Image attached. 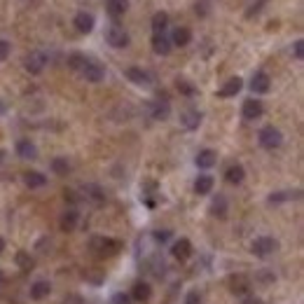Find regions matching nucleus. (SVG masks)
Returning <instances> with one entry per match:
<instances>
[{"label":"nucleus","mask_w":304,"mask_h":304,"mask_svg":"<svg viewBox=\"0 0 304 304\" xmlns=\"http://www.w3.org/2000/svg\"><path fill=\"white\" fill-rule=\"evenodd\" d=\"M257 140H260V145L264 147V150H274V147H279L281 143H283V134H281V129H276V127H264V129H260Z\"/></svg>","instance_id":"1"},{"label":"nucleus","mask_w":304,"mask_h":304,"mask_svg":"<svg viewBox=\"0 0 304 304\" xmlns=\"http://www.w3.org/2000/svg\"><path fill=\"white\" fill-rule=\"evenodd\" d=\"M279 248V241L274 237H260L253 241V255L257 257H269L274 255V250Z\"/></svg>","instance_id":"2"},{"label":"nucleus","mask_w":304,"mask_h":304,"mask_svg":"<svg viewBox=\"0 0 304 304\" xmlns=\"http://www.w3.org/2000/svg\"><path fill=\"white\" fill-rule=\"evenodd\" d=\"M105 40H108L110 47L122 49L129 45V33L124 28H120V26H110V28L105 30Z\"/></svg>","instance_id":"3"},{"label":"nucleus","mask_w":304,"mask_h":304,"mask_svg":"<svg viewBox=\"0 0 304 304\" xmlns=\"http://www.w3.org/2000/svg\"><path fill=\"white\" fill-rule=\"evenodd\" d=\"M24 66H26V70H28V73H33V75L43 73L45 66H47V54H45V52H30V54L26 56Z\"/></svg>","instance_id":"4"},{"label":"nucleus","mask_w":304,"mask_h":304,"mask_svg":"<svg viewBox=\"0 0 304 304\" xmlns=\"http://www.w3.org/2000/svg\"><path fill=\"white\" fill-rule=\"evenodd\" d=\"M262 101H257V98H248V101H243V108H241V115L243 120H257V117L262 115Z\"/></svg>","instance_id":"5"},{"label":"nucleus","mask_w":304,"mask_h":304,"mask_svg":"<svg viewBox=\"0 0 304 304\" xmlns=\"http://www.w3.org/2000/svg\"><path fill=\"white\" fill-rule=\"evenodd\" d=\"M230 288L234 295H239V297H246L250 292V281L246 279V276H241V274H237V276H232L230 279Z\"/></svg>","instance_id":"6"},{"label":"nucleus","mask_w":304,"mask_h":304,"mask_svg":"<svg viewBox=\"0 0 304 304\" xmlns=\"http://www.w3.org/2000/svg\"><path fill=\"white\" fill-rule=\"evenodd\" d=\"M241 87H243V80H241V78H232V80H227L225 85L218 89V96H220V98L237 96L239 91H241Z\"/></svg>","instance_id":"7"},{"label":"nucleus","mask_w":304,"mask_h":304,"mask_svg":"<svg viewBox=\"0 0 304 304\" xmlns=\"http://www.w3.org/2000/svg\"><path fill=\"white\" fill-rule=\"evenodd\" d=\"M127 78L131 80L134 85H138V87H147L152 82L150 73H147V70H143V68H136V66L127 68Z\"/></svg>","instance_id":"8"},{"label":"nucleus","mask_w":304,"mask_h":304,"mask_svg":"<svg viewBox=\"0 0 304 304\" xmlns=\"http://www.w3.org/2000/svg\"><path fill=\"white\" fill-rule=\"evenodd\" d=\"M269 87H272V78H269L267 73H255L253 75V80H250V89L255 91V94H267Z\"/></svg>","instance_id":"9"},{"label":"nucleus","mask_w":304,"mask_h":304,"mask_svg":"<svg viewBox=\"0 0 304 304\" xmlns=\"http://www.w3.org/2000/svg\"><path fill=\"white\" fill-rule=\"evenodd\" d=\"M82 75H85L87 82H101V80L105 78V70L98 63H91V61H87L85 68H82Z\"/></svg>","instance_id":"10"},{"label":"nucleus","mask_w":304,"mask_h":304,"mask_svg":"<svg viewBox=\"0 0 304 304\" xmlns=\"http://www.w3.org/2000/svg\"><path fill=\"white\" fill-rule=\"evenodd\" d=\"M73 26L80 33H91V30H94V17H91L89 12H80V14H75Z\"/></svg>","instance_id":"11"},{"label":"nucleus","mask_w":304,"mask_h":304,"mask_svg":"<svg viewBox=\"0 0 304 304\" xmlns=\"http://www.w3.org/2000/svg\"><path fill=\"white\" fill-rule=\"evenodd\" d=\"M147 110H150L152 120H166L171 112V105L166 103V101H152V103L147 105Z\"/></svg>","instance_id":"12"},{"label":"nucleus","mask_w":304,"mask_h":304,"mask_svg":"<svg viewBox=\"0 0 304 304\" xmlns=\"http://www.w3.org/2000/svg\"><path fill=\"white\" fill-rule=\"evenodd\" d=\"M171 255L176 257V260H187L192 255V243L187 239H180V241L173 243V248H171Z\"/></svg>","instance_id":"13"},{"label":"nucleus","mask_w":304,"mask_h":304,"mask_svg":"<svg viewBox=\"0 0 304 304\" xmlns=\"http://www.w3.org/2000/svg\"><path fill=\"white\" fill-rule=\"evenodd\" d=\"M152 295L150 290V283H145V281H136L134 288H131V297L138 299V302H147Z\"/></svg>","instance_id":"14"},{"label":"nucleus","mask_w":304,"mask_h":304,"mask_svg":"<svg viewBox=\"0 0 304 304\" xmlns=\"http://www.w3.org/2000/svg\"><path fill=\"white\" fill-rule=\"evenodd\" d=\"M17 155L21 159H35L37 157V147L30 143V140H26V138H21L17 143Z\"/></svg>","instance_id":"15"},{"label":"nucleus","mask_w":304,"mask_h":304,"mask_svg":"<svg viewBox=\"0 0 304 304\" xmlns=\"http://www.w3.org/2000/svg\"><path fill=\"white\" fill-rule=\"evenodd\" d=\"M215 162H218V155H215V150H201L199 155H197V159H195V164L199 166V169H211Z\"/></svg>","instance_id":"16"},{"label":"nucleus","mask_w":304,"mask_h":304,"mask_svg":"<svg viewBox=\"0 0 304 304\" xmlns=\"http://www.w3.org/2000/svg\"><path fill=\"white\" fill-rule=\"evenodd\" d=\"M180 124L185 129H197L201 124V112L199 110H185L180 115Z\"/></svg>","instance_id":"17"},{"label":"nucleus","mask_w":304,"mask_h":304,"mask_svg":"<svg viewBox=\"0 0 304 304\" xmlns=\"http://www.w3.org/2000/svg\"><path fill=\"white\" fill-rule=\"evenodd\" d=\"M169 26V14L166 12H155L152 14V35H162Z\"/></svg>","instance_id":"18"},{"label":"nucleus","mask_w":304,"mask_h":304,"mask_svg":"<svg viewBox=\"0 0 304 304\" xmlns=\"http://www.w3.org/2000/svg\"><path fill=\"white\" fill-rule=\"evenodd\" d=\"M152 49H155V54L166 56L171 52V40L164 33H162V35H152Z\"/></svg>","instance_id":"19"},{"label":"nucleus","mask_w":304,"mask_h":304,"mask_svg":"<svg viewBox=\"0 0 304 304\" xmlns=\"http://www.w3.org/2000/svg\"><path fill=\"white\" fill-rule=\"evenodd\" d=\"M243 178H246V171H243L241 164H232L230 169L225 171V180L232 182V185H239V182H243Z\"/></svg>","instance_id":"20"},{"label":"nucleus","mask_w":304,"mask_h":304,"mask_svg":"<svg viewBox=\"0 0 304 304\" xmlns=\"http://www.w3.org/2000/svg\"><path fill=\"white\" fill-rule=\"evenodd\" d=\"M49 292H52L49 281H35V283L30 286V297L33 299H43V297H47Z\"/></svg>","instance_id":"21"},{"label":"nucleus","mask_w":304,"mask_h":304,"mask_svg":"<svg viewBox=\"0 0 304 304\" xmlns=\"http://www.w3.org/2000/svg\"><path fill=\"white\" fill-rule=\"evenodd\" d=\"M189 40H192V33H189V28H185V26H180V28L173 30V37H171V45H178V47H185V45H189Z\"/></svg>","instance_id":"22"},{"label":"nucleus","mask_w":304,"mask_h":304,"mask_svg":"<svg viewBox=\"0 0 304 304\" xmlns=\"http://www.w3.org/2000/svg\"><path fill=\"white\" fill-rule=\"evenodd\" d=\"M24 180L30 189H35V187H43L45 182H47V178H45L40 171H28V173H24Z\"/></svg>","instance_id":"23"},{"label":"nucleus","mask_w":304,"mask_h":304,"mask_svg":"<svg viewBox=\"0 0 304 304\" xmlns=\"http://www.w3.org/2000/svg\"><path fill=\"white\" fill-rule=\"evenodd\" d=\"M129 10V0H108V12L112 17H122Z\"/></svg>","instance_id":"24"},{"label":"nucleus","mask_w":304,"mask_h":304,"mask_svg":"<svg viewBox=\"0 0 304 304\" xmlns=\"http://www.w3.org/2000/svg\"><path fill=\"white\" fill-rule=\"evenodd\" d=\"M213 189V178L211 176H199L195 182V192L197 195H208Z\"/></svg>","instance_id":"25"},{"label":"nucleus","mask_w":304,"mask_h":304,"mask_svg":"<svg viewBox=\"0 0 304 304\" xmlns=\"http://www.w3.org/2000/svg\"><path fill=\"white\" fill-rule=\"evenodd\" d=\"M75 225H78V213L75 211H68L61 215V230L63 232H73Z\"/></svg>","instance_id":"26"},{"label":"nucleus","mask_w":304,"mask_h":304,"mask_svg":"<svg viewBox=\"0 0 304 304\" xmlns=\"http://www.w3.org/2000/svg\"><path fill=\"white\" fill-rule=\"evenodd\" d=\"M211 213H213V215H218V218H225V215H227V201H225V197H215V199H213Z\"/></svg>","instance_id":"27"},{"label":"nucleus","mask_w":304,"mask_h":304,"mask_svg":"<svg viewBox=\"0 0 304 304\" xmlns=\"http://www.w3.org/2000/svg\"><path fill=\"white\" fill-rule=\"evenodd\" d=\"M52 171H54L56 176H68V171H70V164H68V159H63V157L52 159Z\"/></svg>","instance_id":"28"},{"label":"nucleus","mask_w":304,"mask_h":304,"mask_svg":"<svg viewBox=\"0 0 304 304\" xmlns=\"http://www.w3.org/2000/svg\"><path fill=\"white\" fill-rule=\"evenodd\" d=\"M14 260H17V264L24 269V272H30V269L35 267V260H33L28 253H17V257H14Z\"/></svg>","instance_id":"29"},{"label":"nucleus","mask_w":304,"mask_h":304,"mask_svg":"<svg viewBox=\"0 0 304 304\" xmlns=\"http://www.w3.org/2000/svg\"><path fill=\"white\" fill-rule=\"evenodd\" d=\"M299 192H276V195L269 197L272 204H281V201H288V199H297Z\"/></svg>","instance_id":"30"},{"label":"nucleus","mask_w":304,"mask_h":304,"mask_svg":"<svg viewBox=\"0 0 304 304\" xmlns=\"http://www.w3.org/2000/svg\"><path fill=\"white\" fill-rule=\"evenodd\" d=\"M85 63H87V59L82 54H70V56H68V66L75 68V70H82Z\"/></svg>","instance_id":"31"},{"label":"nucleus","mask_w":304,"mask_h":304,"mask_svg":"<svg viewBox=\"0 0 304 304\" xmlns=\"http://www.w3.org/2000/svg\"><path fill=\"white\" fill-rule=\"evenodd\" d=\"M10 56V43L7 40H0V61H5Z\"/></svg>","instance_id":"32"},{"label":"nucleus","mask_w":304,"mask_h":304,"mask_svg":"<svg viewBox=\"0 0 304 304\" xmlns=\"http://www.w3.org/2000/svg\"><path fill=\"white\" fill-rule=\"evenodd\" d=\"M185 304H201V297H199V292H197V290L187 292V297H185Z\"/></svg>","instance_id":"33"},{"label":"nucleus","mask_w":304,"mask_h":304,"mask_svg":"<svg viewBox=\"0 0 304 304\" xmlns=\"http://www.w3.org/2000/svg\"><path fill=\"white\" fill-rule=\"evenodd\" d=\"M169 237H171V232H169V230H159V232H155V239H157L159 243H166V241H169Z\"/></svg>","instance_id":"34"},{"label":"nucleus","mask_w":304,"mask_h":304,"mask_svg":"<svg viewBox=\"0 0 304 304\" xmlns=\"http://www.w3.org/2000/svg\"><path fill=\"white\" fill-rule=\"evenodd\" d=\"M178 91H182V94H187V96H192V94H195V87L187 85V82H178Z\"/></svg>","instance_id":"35"},{"label":"nucleus","mask_w":304,"mask_h":304,"mask_svg":"<svg viewBox=\"0 0 304 304\" xmlns=\"http://www.w3.org/2000/svg\"><path fill=\"white\" fill-rule=\"evenodd\" d=\"M292 52H295V59H302V54H304V43H302V40H297V43H295Z\"/></svg>","instance_id":"36"},{"label":"nucleus","mask_w":304,"mask_h":304,"mask_svg":"<svg viewBox=\"0 0 304 304\" xmlns=\"http://www.w3.org/2000/svg\"><path fill=\"white\" fill-rule=\"evenodd\" d=\"M241 304H262V299L255 297V295H246V297L241 299Z\"/></svg>","instance_id":"37"},{"label":"nucleus","mask_w":304,"mask_h":304,"mask_svg":"<svg viewBox=\"0 0 304 304\" xmlns=\"http://www.w3.org/2000/svg\"><path fill=\"white\" fill-rule=\"evenodd\" d=\"M112 304H129V297L124 295V292H120V295H115V299H112Z\"/></svg>","instance_id":"38"},{"label":"nucleus","mask_w":304,"mask_h":304,"mask_svg":"<svg viewBox=\"0 0 304 304\" xmlns=\"http://www.w3.org/2000/svg\"><path fill=\"white\" fill-rule=\"evenodd\" d=\"M3 250H5V241L0 239V255H3Z\"/></svg>","instance_id":"39"},{"label":"nucleus","mask_w":304,"mask_h":304,"mask_svg":"<svg viewBox=\"0 0 304 304\" xmlns=\"http://www.w3.org/2000/svg\"><path fill=\"white\" fill-rule=\"evenodd\" d=\"M3 112H5V105H3V101H0V115H3Z\"/></svg>","instance_id":"40"},{"label":"nucleus","mask_w":304,"mask_h":304,"mask_svg":"<svg viewBox=\"0 0 304 304\" xmlns=\"http://www.w3.org/2000/svg\"><path fill=\"white\" fill-rule=\"evenodd\" d=\"M3 157H5V152H3V150H0V162H3Z\"/></svg>","instance_id":"41"}]
</instances>
